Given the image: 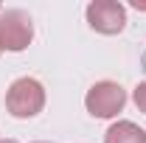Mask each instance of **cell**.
Instances as JSON below:
<instances>
[{"label":"cell","mask_w":146,"mask_h":143,"mask_svg":"<svg viewBox=\"0 0 146 143\" xmlns=\"http://www.w3.org/2000/svg\"><path fill=\"white\" fill-rule=\"evenodd\" d=\"M31 39H34V25H31V17L23 9L0 11V48L3 51L20 54L31 45Z\"/></svg>","instance_id":"2"},{"label":"cell","mask_w":146,"mask_h":143,"mask_svg":"<svg viewBox=\"0 0 146 143\" xmlns=\"http://www.w3.org/2000/svg\"><path fill=\"white\" fill-rule=\"evenodd\" d=\"M0 143H17V140H0Z\"/></svg>","instance_id":"7"},{"label":"cell","mask_w":146,"mask_h":143,"mask_svg":"<svg viewBox=\"0 0 146 143\" xmlns=\"http://www.w3.org/2000/svg\"><path fill=\"white\" fill-rule=\"evenodd\" d=\"M36 143H45V140H36Z\"/></svg>","instance_id":"8"},{"label":"cell","mask_w":146,"mask_h":143,"mask_svg":"<svg viewBox=\"0 0 146 143\" xmlns=\"http://www.w3.org/2000/svg\"><path fill=\"white\" fill-rule=\"evenodd\" d=\"M127 104V90L118 81H96L87 95H84V107L93 118H115Z\"/></svg>","instance_id":"3"},{"label":"cell","mask_w":146,"mask_h":143,"mask_svg":"<svg viewBox=\"0 0 146 143\" xmlns=\"http://www.w3.org/2000/svg\"><path fill=\"white\" fill-rule=\"evenodd\" d=\"M0 54H3V48H0Z\"/></svg>","instance_id":"9"},{"label":"cell","mask_w":146,"mask_h":143,"mask_svg":"<svg viewBox=\"0 0 146 143\" xmlns=\"http://www.w3.org/2000/svg\"><path fill=\"white\" fill-rule=\"evenodd\" d=\"M132 101H135V107L141 109V112H146V81H141V84L135 87V93H132Z\"/></svg>","instance_id":"6"},{"label":"cell","mask_w":146,"mask_h":143,"mask_svg":"<svg viewBox=\"0 0 146 143\" xmlns=\"http://www.w3.org/2000/svg\"><path fill=\"white\" fill-rule=\"evenodd\" d=\"M42 107H45V87L31 76L11 81V87L6 90V109L14 118H34L42 112Z\"/></svg>","instance_id":"1"},{"label":"cell","mask_w":146,"mask_h":143,"mask_svg":"<svg viewBox=\"0 0 146 143\" xmlns=\"http://www.w3.org/2000/svg\"><path fill=\"white\" fill-rule=\"evenodd\" d=\"M0 11H3V9H0Z\"/></svg>","instance_id":"10"},{"label":"cell","mask_w":146,"mask_h":143,"mask_svg":"<svg viewBox=\"0 0 146 143\" xmlns=\"http://www.w3.org/2000/svg\"><path fill=\"white\" fill-rule=\"evenodd\" d=\"M104 143H146V132L132 121H115L104 132Z\"/></svg>","instance_id":"5"},{"label":"cell","mask_w":146,"mask_h":143,"mask_svg":"<svg viewBox=\"0 0 146 143\" xmlns=\"http://www.w3.org/2000/svg\"><path fill=\"white\" fill-rule=\"evenodd\" d=\"M87 23L98 34H121L127 25V9L118 0H93L87 6Z\"/></svg>","instance_id":"4"}]
</instances>
